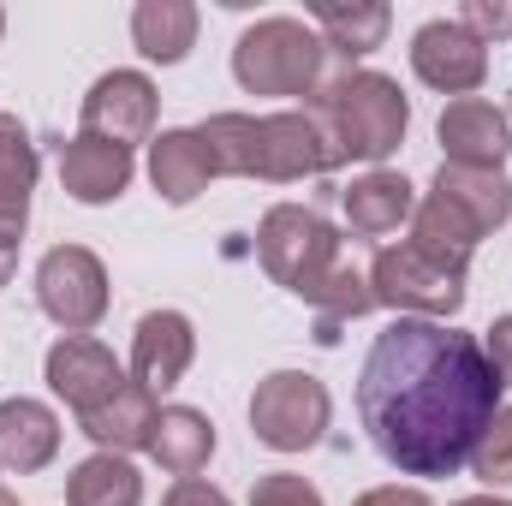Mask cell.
Masks as SVG:
<instances>
[{
	"label": "cell",
	"instance_id": "cell-9",
	"mask_svg": "<svg viewBox=\"0 0 512 506\" xmlns=\"http://www.w3.org/2000/svg\"><path fill=\"white\" fill-rule=\"evenodd\" d=\"M340 161L346 155H340L334 131L322 126L310 108H286V114H262L256 120V179H274V185L322 179Z\"/></svg>",
	"mask_w": 512,
	"mask_h": 506
},
{
	"label": "cell",
	"instance_id": "cell-33",
	"mask_svg": "<svg viewBox=\"0 0 512 506\" xmlns=\"http://www.w3.org/2000/svg\"><path fill=\"white\" fill-rule=\"evenodd\" d=\"M483 352H489L495 376H501V381H512V316H501V322L489 328V346H483Z\"/></svg>",
	"mask_w": 512,
	"mask_h": 506
},
{
	"label": "cell",
	"instance_id": "cell-36",
	"mask_svg": "<svg viewBox=\"0 0 512 506\" xmlns=\"http://www.w3.org/2000/svg\"><path fill=\"white\" fill-rule=\"evenodd\" d=\"M0 506H18V495H12V489H6V483H0Z\"/></svg>",
	"mask_w": 512,
	"mask_h": 506
},
{
	"label": "cell",
	"instance_id": "cell-27",
	"mask_svg": "<svg viewBox=\"0 0 512 506\" xmlns=\"http://www.w3.org/2000/svg\"><path fill=\"white\" fill-rule=\"evenodd\" d=\"M36 143H30V131L18 114H0V173L6 179H24V185H36Z\"/></svg>",
	"mask_w": 512,
	"mask_h": 506
},
{
	"label": "cell",
	"instance_id": "cell-35",
	"mask_svg": "<svg viewBox=\"0 0 512 506\" xmlns=\"http://www.w3.org/2000/svg\"><path fill=\"white\" fill-rule=\"evenodd\" d=\"M12 268H18V251H0V286L12 280Z\"/></svg>",
	"mask_w": 512,
	"mask_h": 506
},
{
	"label": "cell",
	"instance_id": "cell-37",
	"mask_svg": "<svg viewBox=\"0 0 512 506\" xmlns=\"http://www.w3.org/2000/svg\"><path fill=\"white\" fill-rule=\"evenodd\" d=\"M0 36H6V12H0Z\"/></svg>",
	"mask_w": 512,
	"mask_h": 506
},
{
	"label": "cell",
	"instance_id": "cell-16",
	"mask_svg": "<svg viewBox=\"0 0 512 506\" xmlns=\"http://www.w3.org/2000/svg\"><path fill=\"white\" fill-rule=\"evenodd\" d=\"M209 179H221L209 143L197 126H179V131H161L149 143V185L167 197V203H191L209 191Z\"/></svg>",
	"mask_w": 512,
	"mask_h": 506
},
{
	"label": "cell",
	"instance_id": "cell-11",
	"mask_svg": "<svg viewBox=\"0 0 512 506\" xmlns=\"http://www.w3.org/2000/svg\"><path fill=\"white\" fill-rule=\"evenodd\" d=\"M155 114H161V96L143 72H108L84 96V137L137 149V143H155Z\"/></svg>",
	"mask_w": 512,
	"mask_h": 506
},
{
	"label": "cell",
	"instance_id": "cell-14",
	"mask_svg": "<svg viewBox=\"0 0 512 506\" xmlns=\"http://www.w3.org/2000/svg\"><path fill=\"white\" fill-rule=\"evenodd\" d=\"M191 358H197V328L179 310H149L137 322V334H131V381L143 393H155V399L173 393L191 370Z\"/></svg>",
	"mask_w": 512,
	"mask_h": 506
},
{
	"label": "cell",
	"instance_id": "cell-26",
	"mask_svg": "<svg viewBox=\"0 0 512 506\" xmlns=\"http://www.w3.org/2000/svg\"><path fill=\"white\" fill-rule=\"evenodd\" d=\"M471 471H477L483 489H512V405H501V411L489 417V429L477 435Z\"/></svg>",
	"mask_w": 512,
	"mask_h": 506
},
{
	"label": "cell",
	"instance_id": "cell-19",
	"mask_svg": "<svg viewBox=\"0 0 512 506\" xmlns=\"http://www.w3.org/2000/svg\"><path fill=\"white\" fill-rule=\"evenodd\" d=\"M155 417H161V411H155V393H143L137 381H126L114 399H102L96 411H84L78 429L96 441V453H120V459H126V453H137V447L149 453Z\"/></svg>",
	"mask_w": 512,
	"mask_h": 506
},
{
	"label": "cell",
	"instance_id": "cell-18",
	"mask_svg": "<svg viewBox=\"0 0 512 506\" xmlns=\"http://www.w3.org/2000/svg\"><path fill=\"white\" fill-rule=\"evenodd\" d=\"M60 453V417L42 405V399H0V465L30 477V471H48Z\"/></svg>",
	"mask_w": 512,
	"mask_h": 506
},
{
	"label": "cell",
	"instance_id": "cell-24",
	"mask_svg": "<svg viewBox=\"0 0 512 506\" xmlns=\"http://www.w3.org/2000/svg\"><path fill=\"white\" fill-rule=\"evenodd\" d=\"M310 310H316V340H322V346H334L346 322H358V316H370V310H376L370 274H358V268H346V262H340V268L328 274V286L310 298Z\"/></svg>",
	"mask_w": 512,
	"mask_h": 506
},
{
	"label": "cell",
	"instance_id": "cell-7",
	"mask_svg": "<svg viewBox=\"0 0 512 506\" xmlns=\"http://www.w3.org/2000/svg\"><path fill=\"white\" fill-rule=\"evenodd\" d=\"M334 423L328 387L304 370H274L251 393V435L274 453H310Z\"/></svg>",
	"mask_w": 512,
	"mask_h": 506
},
{
	"label": "cell",
	"instance_id": "cell-32",
	"mask_svg": "<svg viewBox=\"0 0 512 506\" xmlns=\"http://www.w3.org/2000/svg\"><path fill=\"white\" fill-rule=\"evenodd\" d=\"M352 506H435V501H429L423 489H411V483H405V489H399V483H382V489H370V495H358Z\"/></svg>",
	"mask_w": 512,
	"mask_h": 506
},
{
	"label": "cell",
	"instance_id": "cell-34",
	"mask_svg": "<svg viewBox=\"0 0 512 506\" xmlns=\"http://www.w3.org/2000/svg\"><path fill=\"white\" fill-rule=\"evenodd\" d=\"M453 506H512V501H501V495H465V501H453Z\"/></svg>",
	"mask_w": 512,
	"mask_h": 506
},
{
	"label": "cell",
	"instance_id": "cell-20",
	"mask_svg": "<svg viewBox=\"0 0 512 506\" xmlns=\"http://www.w3.org/2000/svg\"><path fill=\"white\" fill-rule=\"evenodd\" d=\"M149 459L167 477H197L215 459V423L197 405H161L155 435H149Z\"/></svg>",
	"mask_w": 512,
	"mask_h": 506
},
{
	"label": "cell",
	"instance_id": "cell-25",
	"mask_svg": "<svg viewBox=\"0 0 512 506\" xmlns=\"http://www.w3.org/2000/svg\"><path fill=\"white\" fill-rule=\"evenodd\" d=\"M197 131H203V143H209V155H215L221 173L256 179V114H215Z\"/></svg>",
	"mask_w": 512,
	"mask_h": 506
},
{
	"label": "cell",
	"instance_id": "cell-15",
	"mask_svg": "<svg viewBox=\"0 0 512 506\" xmlns=\"http://www.w3.org/2000/svg\"><path fill=\"white\" fill-rule=\"evenodd\" d=\"M340 209H346V227L358 239H387L399 233L411 215H417V191L405 173H387V167H370L364 179H352L340 191Z\"/></svg>",
	"mask_w": 512,
	"mask_h": 506
},
{
	"label": "cell",
	"instance_id": "cell-30",
	"mask_svg": "<svg viewBox=\"0 0 512 506\" xmlns=\"http://www.w3.org/2000/svg\"><path fill=\"white\" fill-rule=\"evenodd\" d=\"M459 24L489 48V36H512V6H507V0H465Z\"/></svg>",
	"mask_w": 512,
	"mask_h": 506
},
{
	"label": "cell",
	"instance_id": "cell-21",
	"mask_svg": "<svg viewBox=\"0 0 512 506\" xmlns=\"http://www.w3.org/2000/svg\"><path fill=\"white\" fill-rule=\"evenodd\" d=\"M197 6L191 0H137L131 12V42L143 60L155 66H179L191 48H197Z\"/></svg>",
	"mask_w": 512,
	"mask_h": 506
},
{
	"label": "cell",
	"instance_id": "cell-5",
	"mask_svg": "<svg viewBox=\"0 0 512 506\" xmlns=\"http://www.w3.org/2000/svg\"><path fill=\"white\" fill-rule=\"evenodd\" d=\"M465 274L471 262H453V256L429 251L417 239H399L382 245L370 262V292L376 304L399 310V316H417V322H447L465 310Z\"/></svg>",
	"mask_w": 512,
	"mask_h": 506
},
{
	"label": "cell",
	"instance_id": "cell-8",
	"mask_svg": "<svg viewBox=\"0 0 512 506\" xmlns=\"http://www.w3.org/2000/svg\"><path fill=\"white\" fill-rule=\"evenodd\" d=\"M36 304L60 334H90L108 316V268L84 245H54L36 262Z\"/></svg>",
	"mask_w": 512,
	"mask_h": 506
},
{
	"label": "cell",
	"instance_id": "cell-3",
	"mask_svg": "<svg viewBox=\"0 0 512 506\" xmlns=\"http://www.w3.org/2000/svg\"><path fill=\"white\" fill-rule=\"evenodd\" d=\"M310 114L334 131L346 161H370V167H382L387 155L405 143V126H411V102H405V90L387 72L322 78V90L310 96Z\"/></svg>",
	"mask_w": 512,
	"mask_h": 506
},
{
	"label": "cell",
	"instance_id": "cell-10",
	"mask_svg": "<svg viewBox=\"0 0 512 506\" xmlns=\"http://www.w3.org/2000/svg\"><path fill=\"white\" fill-rule=\"evenodd\" d=\"M411 72L441 90V96H477L483 78H489V48L459 24V18H429L417 36H411Z\"/></svg>",
	"mask_w": 512,
	"mask_h": 506
},
{
	"label": "cell",
	"instance_id": "cell-29",
	"mask_svg": "<svg viewBox=\"0 0 512 506\" xmlns=\"http://www.w3.org/2000/svg\"><path fill=\"white\" fill-rule=\"evenodd\" d=\"M24 227H30V185L0 173V251H18Z\"/></svg>",
	"mask_w": 512,
	"mask_h": 506
},
{
	"label": "cell",
	"instance_id": "cell-22",
	"mask_svg": "<svg viewBox=\"0 0 512 506\" xmlns=\"http://www.w3.org/2000/svg\"><path fill=\"white\" fill-rule=\"evenodd\" d=\"M310 24H316V36H322L328 54H340V60H364V54H376V48L387 42L393 12H387L382 0H364V6H316Z\"/></svg>",
	"mask_w": 512,
	"mask_h": 506
},
{
	"label": "cell",
	"instance_id": "cell-31",
	"mask_svg": "<svg viewBox=\"0 0 512 506\" xmlns=\"http://www.w3.org/2000/svg\"><path fill=\"white\" fill-rule=\"evenodd\" d=\"M161 506H233L215 483H203V477H179L173 489H167V501Z\"/></svg>",
	"mask_w": 512,
	"mask_h": 506
},
{
	"label": "cell",
	"instance_id": "cell-13",
	"mask_svg": "<svg viewBox=\"0 0 512 506\" xmlns=\"http://www.w3.org/2000/svg\"><path fill=\"white\" fill-rule=\"evenodd\" d=\"M435 137H441V149H447V167L501 173V161H507V149H512V120L495 102H483V96H459V102L441 108Z\"/></svg>",
	"mask_w": 512,
	"mask_h": 506
},
{
	"label": "cell",
	"instance_id": "cell-2",
	"mask_svg": "<svg viewBox=\"0 0 512 506\" xmlns=\"http://www.w3.org/2000/svg\"><path fill=\"white\" fill-rule=\"evenodd\" d=\"M507 215H512L507 173H477V167H447L441 161L429 197L411 215V239L441 256H453V262H471V251L489 233L507 227Z\"/></svg>",
	"mask_w": 512,
	"mask_h": 506
},
{
	"label": "cell",
	"instance_id": "cell-6",
	"mask_svg": "<svg viewBox=\"0 0 512 506\" xmlns=\"http://www.w3.org/2000/svg\"><path fill=\"white\" fill-rule=\"evenodd\" d=\"M256 256L268 268L274 286H286L292 298H316L328 286V274L340 268V233L316 215V209H298V203H274L256 227Z\"/></svg>",
	"mask_w": 512,
	"mask_h": 506
},
{
	"label": "cell",
	"instance_id": "cell-28",
	"mask_svg": "<svg viewBox=\"0 0 512 506\" xmlns=\"http://www.w3.org/2000/svg\"><path fill=\"white\" fill-rule=\"evenodd\" d=\"M251 506H322V495L292 471H268L251 483Z\"/></svg>",
	"mask_w": 512,
	"mask_h": 506
},
{
	"label": "cell",
	"instance_id": "cell-23",
	"mask_svg": "<svg viewBox=\"0 0 512 506\" xmlns=\"http://www.w3.org/2000/svg\"><path fill=\"white\" fill-rule=\"evenodd\" d=\"M66 506H143V477L120 453H90L66 477Z\"/></svg>",
	"mask_w": 512,
	"mask_h": 506
},
{
	"label": "cell",
	"instance_id": "cell-4",
	"mask_svg": "<svg viewBox=\"0 0 512 506\" xmlns=\"http://www.w3.org/2000/svg\"><path fill=\"white\" fill-rule=\"evenodd\" d=\"M328 48L304 18H256L233 48V78L245 96H316Z\"/></svg>",
	"mask_w": 512,
	"mask_h": 506
},
{
	"label": "cell",
	"instance_id": "cell-17",
	"mask_svg": "<svg viewBox=\"0 0 512 506\" xmlns=\"http://www.w3.org/2000/svg\"><path fill=\"white\" fill-rule=\"evenodd\" d=\"M60 185H66V197H78V203H114V197H126L131 185V149L120 143H102V137H72L66 149H60Z\"/></svg>",
	"mask_w": 512,
	"mask_h": 506
},
{
	"label": "cell",
	"instance_id": "cell-12",
	"mask_svg": "<svg viewBox=\"0 0 512 506\" xmlns=\"http://www.w3.org/2000/svg\"><path fill=\"white\" fill-rule=\"evenodd\" d=\"M42 376H48V387H54V399H66L78 417L96 411L102 399H114V393L126 387L120 358H114L102 340H90V334H66V340H54Z\"/></svg>",
	"mask_w": 512,
	"mask_h": 506
},
{
	"label": "cell",
	"instance_id": "cell-1",
	"mask_svg": "<svg viewBox=\"0 0 512 506\" xmlns=\"http://www.w3.org/2000/svg\"><path fill=\"white\" fill-rule=\"evenodd\" d=\"M501 387L477 334L399 316L364 358L358 417L399 477H453L501 411Z\"/></svg>",
	"mask_w": 512,
	"mask_h": 506
}]
</instances>
